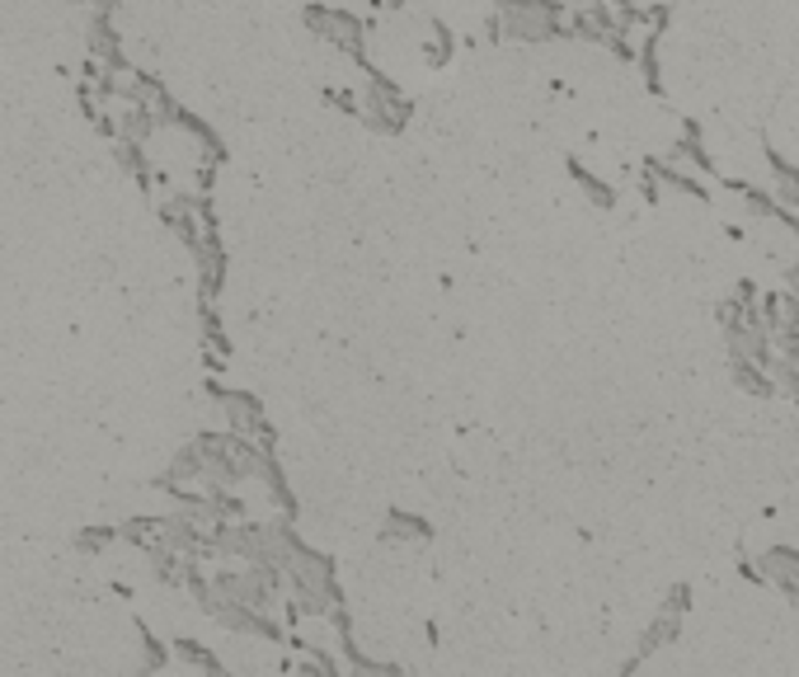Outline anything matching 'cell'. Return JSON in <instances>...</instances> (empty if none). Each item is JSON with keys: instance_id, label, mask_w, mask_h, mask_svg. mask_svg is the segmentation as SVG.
I'll return each mask as SVG.
<instances>
[{"instance_id": "6da1fadb", "label": "cell", "mask_w": 799, "mask_h": 677, "mask_svg": "<svg viewBox=\"0 0 799 677\" xmlns=\"http://www.w3.org/2000/svg\"><path fill=\"white\" fill-rule=\"evenodd\" d=\"M203 457V490H236V484L255 480V466L259 457L269 451V443H255V438H240L230 428H207V433H193L188 438Z\"/></svg>"}, {"instance_id": "7a4b0ae2", "label": "cell", "mask_w": 799, "mask_h": 677, "mask_svg": "<svg viewBox=\"0 0 799 677\" xmlns=\"http://www.w3.org/2000/svg\"><path fill=\"white\" fill-rule=\"evenodd\" d=\"M564 0H494L489 39L499 43H550L564 39Z\"/></svg>"}, {"instance_id": "3957f363", "label": "cell", "mask_w": 799, "mask_h": 677, "mask_svg": "<svg viewBox=\"0 0 799 677\" xmlns=\"http://www.w3.org/2000/svg\"><path fill=\"white\" fill-rule=\"evenodd\" d=\"M410 113H414L410 95H404L396 80H386L381 72H371L367 66V80H363V95H358V118L363 123L371 132H381V137H396V132L410 128Z\"/></svg>"}, {"instance_id": "277c9868", "label": "cell", "mask_w": 799, "mask_h": 677, "mask_svg": "<svg viewBox=\"0 0 799 677\" xmlns=\"http://www.w3.org/2000/svg\"><path fill=\"white\" fill-rule=\"evenodd\" d=\"M301 24H306L325 47L344 52L348 62L367 66V24L353 10H339V6H306V10H301Z\"/></svg>"}, {"instance_id": "5b68a950", "label": "cell", "mask_w": 799, "mask_h": 677, "mask_svg": "<svg viewBox=\"0 0 799 677\" xmlns=\"http://www.w3.org/2000/svg\"><path fill=\"white\" fill-rule=\"evenodd\" d=\"M160 221H165L170 231L184 240L188 254H198V250H207L212 240H217V231H212V207L198 194H174V198H165V203H160Z\"/></svg>"}, {"instance_id": "8992f818", "label": "cell", "mask_w": 799, "mask_h": 677, "mask_svg": "<svg viewBox=\"0 0 799 677\" xmlns=\"http://www.w3.org/2000/svg\"><path fill=\"white\" fill-rule=\"evenodd\" d=\"M207 395L226 414V428L230 433H240V438H255V443H269L273 447V424H269V414H263L259 395H250V391H226V386H217V381L207 386Z\"/></svg>"}, {"instance_id": "52a82bcc", "label": "cell", "mask_w": 799, "mask_h": 677, "mask_svg": "<svg viewBox=\"0 0 799 677\" xmlns=\"http://www.w3.org/2000/svg\"><path fill=\"white\" fill-rule=\"evenodd\" d=\"M381 542L386 546H429L433 523L423 513H410V509H386L381 513Z\"/></svg>"}, {"instance_id": "ba28073f", "label": "cell", "mask_w": 799, "mask_h": 677, "mask_svg": "<svg viewBox=\"0 0 799 677\" xmlns=\"http://www.w3.org/2000/svg\"><path fill=\"white\" fill-rule=\"evenodd\" d=\"M668 161L672 165H691V175H701V179H720L715 155H710L705 142H701V123H687L682 128V142L668 151Z\"/></svg>"}, {"instance_id": "9c48e42d", "label": "cell", "mask_w": 799, "mask_h": 677, "mask_svg": "<svg viewBox=\"0 0 799 677\" xmlns=\"http://www.w3.org/2000/svg\"><path fill=\"white\" fill-rule=\"evenodd\" d=\"M757 316L767 325V335H795L799 329V297L795 292H767L757 302Z\"/></svg>"}, {"instance_id": "30bf717a", "label": "cell", "mask_w": 799, "mask_h": 677, "mask_svg": "<svg viewBox=\"0 0 799 677\" xmlns=\"http://www.w3.org/2000/svg\"><path fill=\"white\" fill-rule=\"evenodd\" d=\"M255 480H263V490H269V499L278 503V513L292 523V517H296V499H292V490H288V476H282V461H278V451H273V447L259 457Z\"/></svg>"}, {"instance_id": "8fae6325", "label": "cell", "mask_w": 799, "mask_h": 677, "mask_svg": "<svg viewBox=\"0 0 799 677\" xmlns=\"http://www.w3.org/2000/svg\"><path fill=\"white\" fill-rule=\"evenodd\" d=\"M645 170L654 179H659V188H678V194H687V198H701V203H710V188H705V179L701 175H691V170H678L672 161H645Z\"/></svg>"}, {"instance_id": "7c38bea8", "label": "cell", "mask_w": 799, "mask_h": 677, "mask_svg": "<svg viewBox=\"0 0 799 677\" xmlns=\"http://www.w3.org/2000/svg\"><path fill=\"white\" fill-rule=\"evenodd\" d=\"M767 170H771V198L780 207H790V212H799V165H790L786 155L767 146Z\"/></svg>"}, {"instance_id": "4fadbf2b", "label": "cell", "mask_w": 799, "mask_h": 677, "mask_svg": "<svg viewBox=\"0 0 799 677\" xmlns=\"http://www.w3.org/2000/svg\"><path fill=\"white\" fill-rule=\"evenodd\" d=\"M678 631H682V616H668V612H659V616H654V626H649L645 635H639V649L626 658V664H620V673H635V668L645 664V658H649L654 649H663V645H668V640L678 635Z\"/></svg>"}, {"instance_id": "5bb4252c", "label": "cell", "mask_w": 799, "mask_h": 677, "mask_svg": "<svg viewBox=\"0 0 799 677\" xmlns=\"http://www.w3.org/2000/svg\"><path fill=\"white\" fill-rule=\"evenodd\" d=\"M344 645V664H348V677H410L400 664H386V658H367L363 649H358V640L353 635H344L339 640Z\"/></svg>"}, {"instance_id": "9a60e30c", "label": "cell", "mask_w": 799, "mask_h": 677, "mask_svg": "<svg viewBox=\"0 0 799 677\" xmlns=\"http://www.w3.org/2000/svg\"><path fill=\"white\" fill-rule=\"evenodd\" d=\"M730 188L738 194L743 212H748L753 221H780V212H786V207L771 198V188H757V184H743V179H730Z\"/></svg>"}, {"instance_id": "2e32d148", "label": "cell", "mask_w": 799, "mask_h": 677, "mask_svg": "<svg viewBox=\"0 0 799 677\" xmlns=\"http://www.w3.org/2000/svg\"><path fill=\"white\" fill-rule=\"evenodd\" d=\"M193 264H198V277H203V302H217V292L226 283V254H222L217 240H212L207 250L193 254Z\"/></svg>"}, {"instance_id": "e0dca14e", "label": "cell", "mask_w": 799, "mask_h": 677, "mask_svg": "<svg viewBox=\"0 0 799 677\" xmlns=\"http://www.w3.org/2000/svg\"><path fill=\"white\" fill-rule=\"evenodd\" d=\"M170 649H174V658H184L188 668H198V673H207V677H226V673H230V668L222 664V658H217V654H212V649L203 645V640H188V635H180Z\"/></svg>"}, {"instance_id": "ac0fdd59", "label": "cell", "mask_w": 799, "mask_h": 677, "mask_svg": "<svg viewBox=\"0 0 799 677\" xmlns=\"http://www.w3.org/2000/svg\"><path fill=\"white\" fill-rule=\"evenodd\" d=\"M160 527H165V517H155V513H137V517H128V523H118L114 532H118V542H128V546H137V550H147V546H155V542H160Z\"/></svg>"}, {"instance_id": "d6986e66", "label": "cell", "mask_w": 799, "mask_h": 677, "mask_svg": "<svg viewBox=\"0 0 799 677\" xmlns=\"http://www.w3.org/2000/svg\"><path fill=\"white\" fill-rule=\"evenodd\" d=\"M730 372H734V381L748 395H757V401H771L776 395V381L767 376V368H757V362H748V358H730Z\"/></svg>"}, {"instance_id": "ffe728a7", "label": "cell", "mask_w": 799, "mask_h": 677, "mask_svg": "<svg viewBox=\"0 0 799 677\" xmlns=\"http://www.w3.org/2000/svg\"><path fill=\"white\" fill-rule=\"evenodd\" d=\"M570 179L583 188V194H589V203H593V207H602V212H612V207H616V188H612L607 179H597L583 161H570Z\"/></svg>"}, {"instance_id": "44dd1931", "label": "cell", "mask_w": 799, "mask_h": 677, "mask_svg": "<svg viewBox=\"0 0 799 677\" xmlns=\"http://www.w3.org/2000/svg\"><path fill=\"white\" fill-rule=\"evenodd\" d=\"M419 52H423V62H429V66H447L456 57L452 29L442 24V20H429V39H419Z\"/></svg>"}, {"instance_id": "7402d4cb", "label": "cell", "mask_w": 799, "mask_h": 677, "mask_svg": "<svg viewBox=\"0 0 799 677\" xmlns=\"http://www.w3.org/2000/svg\"><path fill=\"white\" fill-rule=\"evenodd\" d=\"M296 677H344L339 658L325 654L320 645H301L296 649Z\"/></svg>"}, {"instance_id": "603a6c76", "label": "cell", "mask_w": 799, "mask_h": 677, "mask_svg": "<svg viewBox=\"0 0 799 677\" xmlns=\"http://www.w3.org/2000/svg\"><path fill=\"white\" fill-rule=\"evenodd\" d=\"M165 480H174V484H203V457H198V447L184 443L180 451H174Z\"/></svg>"}, {"instance_id": "cb8c5ba5", "label": "cell", "mask_w": 799, "mask_h": 677, "mask_svg": "<svg viewBox=\"0 0 799 677\" xmlns=\"http://www.w3.org/2000/svg\"><path fill=\"white\" fill-rule=\"evenodd\" d=\"M147 560H151V575L160 583H180V569H184V555L180 550H170L165 542H155V546H147Z\"/></svg>"}, {"instance_id": "d4e9b609", "label": "cell", "mask_w": 799, "mask_h": 677, "mask_svg": "<svg viewBox=\"0 0 799 677\" xmlns=\"http://www.w3.org/2000/svg\"><path fill=\"white\" fill-rule=\"evenodd\" d=\"M141 631V668H137V677H155L160 668H165V658H170V649L160 645V640L147 631V626H137Z\"/></svg>"}, {"instance_id": "484cf974", "label": "cell", "mask_w": 799, "mask_h": 677, "mask_svg": "<svg viewBox=\"0 0 799 677\" xmlns=\"http://www.w3.org/2000/svg\"><path fill=\"white\" fill-rule=\"evenodd\" d=\"M114 542H118L114 527H85V532H76V550L80 555H104Z\"/></svg>"}, {"instance_id": "4316f807", "label": "cell", "mask_w": 799, "mask_h": 677, "mask_svg": "<svg viewBox=\"0 0 799 677\" xmlns=\"http://www.w3.org/2000/svg\"><path fill=\"white\" fill-rule=\"evenodd\" d=\"M687 598H691V588H687V583L668 588V602H663V612H668V616H682V612H687Z\"/></svg>"}, {"instance_id": "83f0119b", "label": "cell", "mask_w": 799, "mask_h": 677, "mask_svg": "<svg viewBox=\"0 0 799 677\" xmlns=\"http://www.w3.org/2000/svg\"><path fill=\"white\" fill-rule=\"evenodd\" d=\"M786 292H795V297H799V264L786 269Z\"/></svg>"}, {"instance_id": "f1b7e54d", "label": "cell", "mask_w": 799, "mask_h": 677, "mask_svg": "<svg viewBox=\"0 0 799 677\" xmlns=\"http://www.w3.org/2000/svg\"><path fill=\"white\" fill-rule=\"evenodd\" d=\"M377 10H400V0H377Z\"/></svg>"}, {"instance_id": "f546056e", "label": "cell", "mask_w": 799, "mask_h": 677, "mask_svg": "<svg viewBox=\"0 0 799 677\" xmlns=\"http://www.w3.org/2000/svg\"><path fill=\"white\" fill-rule=\"evenodd\" d=\"M226 677H236V673H226Z\"/></svg>"}]
</instances>
